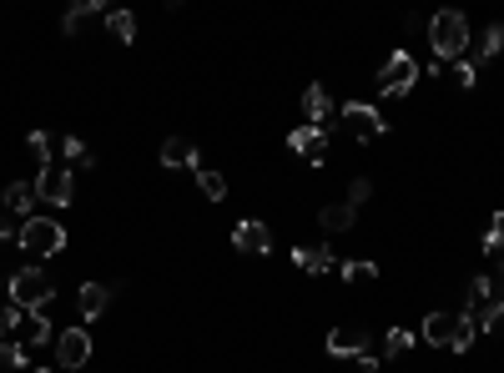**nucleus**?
Segmentation results:
<instances>
[{"instance_id": "f257e3e1", "label": "nucleus", "mask_w": 504, "mask_h": 373, "mask_svg": "<svg viewBox=\"0 0 504 373\" xmlns=\"http://www.w3.org/2000/svg\"><path fill=\"white\" fill-rule=\"evenodd\" d=\"M469 15L464 11H434L428 15V45H434V61L444 66V61H464V51H469Z\"/></svg>"}, {"instance_id": "f03ea898", "label": "nucleus", "mask_w": 504, "mask_h": 373, "mask_svg": "<svg viewBox=\"0 0 504 373\" xmlns=\"http://www.w3.org/2000/svg\"><path fill=\"white\" fill-rule=\"evenodd\" d=\"M5 293H11V303L21 307V313H41V307L55 303V283L45 267H21V273H11V283H5Z\"/></svg>"}, {"instance_id": "7ed1b4c3", "label": "nucleus", "mask_w": 504, "mask_h": 373, "mask_svg": "<svg viewBox=\"0 0 504 373\" xmlns=\"http://www.w3.org/2000/svg\"><path fill=\"white\" fill-rule=\"evenodd\" d=\"M15 247H25V253H35V257H51V253H61V247H66V227H61V222H51V217H25Z\"/></svg>"}, {"instance_id": "20e7f679", "label": "nucleus", "mask_w": 504, "mask_h": 373, "mask_svg": "<svg viewBox=\"0 0 504 373\" xmlns=\"http://www.w3.org/2000/svg\"><path fill=\"white\" fill-rule=\"evenodd\" d=\"M414 81H418V61L408 51H394L384 61V71H378V91H384V96H408V91H414Z\"/></svg>"}, {"instance_id": "39448f33", "label": "nucleus", "mask_w": 504, "mask_h": 373, "mask_svg": "<svg viewBox=\"0 0 504 373\" xmlns=\"http://www.w3.org/2000/svg\"><path fill=\"white\" fill-rule=\"evenodd\" d=\"M55 363H61V373H81L91 363V333L81 323L55 333Z\"/></svg>"}, {"instance_id": "423d86ee", "label": "nucleus", "mask_w": 504, "mask_h": 373, "mask_svg": "<svg viewBox=\"0 0 504 373\" xmlns=\"http://www.w3.org/2000/svg\"><path fill=\"white\" fill-rule=\"evenodd\" d=\"M71 197H76V176H71V166H45V172L35 176V202L71 207Z\"/></svg>"}, {"instance_id": "0eeeda50", "label": "nucleus", "mask_w": 504, "mask_h": 373, "mask_svg": "<svg viewBox=\"0 0 504 373\" xmlns=\"http://www.w3.org/2000/svg\"><path fill=\"white\" fill-rule=\"evenodd\" d=\"M232 247H237V253H252V257H267L273 253V227L257 222V217L237 222V227H232Z\"/></svg>"}, {"instance_id": "6e6552de", "label": "nucleus", "mask_w": 504, "mask_h": 373, "mask_svg": "<svg viewBox=\"0 0 504 373\" xmlns=\"http://www.w3.org/2000/svg\"><path fill=\"white\" fill-rule=\"evenodd\" d=\"M287 146H293L307 166H323V156H328V132H318V126H293Z\"/></svg>"}, {"instance_id": "1a4fd4ad", "label": "nucleus", "mask_w": 504, "mask_h": 373, "mask_svg": "<svg viewBox=\"0 0 504 373\" xmlns=\"http://www.w3.org/2000/svg\"><path fill=\"white\" fill-rule=\"evenodd\" d=\"M454 323H459V313L434 307V313L424 318V328H418V338H424L428 348H454Z\"/></svg>"}, {"instance_id": "9d476101", "label": "nucleus", "mask_w": 504, "mask_h": 373, "mask_svg": "<svg viewBox=\"0 0 504 373\" xmlns=\"http://www.w3.org/2000/svg\"><path fill=\"white\" fill-rule=\"evenodd\" d=\"M338 116L348 121V126H353L358 136H388V121L378 116V111H373L368 101H348V106H343Z\"/></svg>"}, {"instance_id": "9b49d317", "label": "nucleus", "mask_w": 504, "mask_h": 373, "mask_svg": "<svg viewBox=\"0 0 504 373\" xmlns=\"http://www.w3.org/2000/svg\"><path fill=\"white\" fill-rule=\"evenodd\" d=\"M111 293H116V287H111V283H81V293H76V307H81V318H86V323H96L101 313H106Z\"/></svg>"}, {"instance_id": "f8f14e48", "label": "nucleus", "mask_w": 504, "mask_h": 373, "mask_svg": "<svg viewBox=\"0 0 504 373\" xmlns=\"http://www.w3.org/2000/svg\"><path fill=\"white\" fill-rule=\"evenodd\" d=\"M303 116H307V126H318V132H328V121H333V101H328V91L313 81V86L303 91Z\"/></svg>"}, {"instance_id": "ddd939ff", "label": "nucleus", "mask_w": 504, "mask_h": 373, "mask_svg": "<svg viewBox=\"0 0 504 373\" xmlns=\"http://www.w3.org/2000/svg\"><path fill=\"white\" fill-rule=\"evenodd\" d=\"M323 348H328V358H358V353H368V338H363V328H333Z\"/></svg>"}, {"instance_id": "4468645a", "label": "nucleus", "mask_w": 504, "mask_h": 373, "mask_svg": "<svg viewBox=\"0 0 504 373\" xmlns=\"http://www.w3.org/2000/svg\"><path fill=\"white\" fill-rule=\"evenodd\" d=\"M156 156H162L166 172H172V166H192V172H197V142H192V136H166Z\"/></svg>"}, {"instance_id": "2eb2a0df", "label": "nucleus", "mask_w": 504, "mask_h": 373, "mask_svg": "<svg viewBox=\"0 0 504 373\" xmlns=\"http://www.w3.org/2000/svg\"><path fill=\"white\" fill-rule=\"evenodd\" d=\"M293 267L307 277H328L333 273V247H293Z\"/></svg>"}, {"instance_id": "dca6fc26", "label": "nucleus", "mask_w": 504, "mask_h": 373, "mask_svg": "<svg viewBox=\"0 0 504 373\" xmlns=\"http://www.w3.org/2000/svg\"><path fill=\"white\" fill-rule=\"evenodd\" d=\"M35 202V182H5V192H0V207L11 212V217H25Z\"/></svg>"}, {"instance_id": "f3484780", "label": "nucleus", "mask_w": 504, "mask_h": 373, "mask_svg": "<svg viewBox=\"0 0 504 373\" xmlns=\"http://www.w3.org/2000/svg\"><path fill=\"white\" fill-rule=\"evenodd\" d=\"M318 222H323V232H348L353 222H358V212H353L348 202H328V207L318 212Z\"/></svg>"}, {"instance_id": "a211bd4d", "label": "nucleus", "mask_w": 504, "mask_h": 373, "mask_svg": "<svg viewBox=\"0 0 504 373\" xmlns=\"http://www.w3.org/2000/svg\"><path fill=\"white\" fill-rule=\"evenodd\" d=\"M91 15H106V5H101V0H76V5H71V11L61 15V31L76 35V31H81V21H91Z\"/></svg>"}, {"instance_id": "6ab92c4d", "label": "nucleus", "mask_w": 504, "mask_h": 373, "mask_svg": "<svg viewBox=\"0 0 504 373\" xmlns=\"http://www.w3.org/2000/svg\"><path fill=\"white\" fill-rule=\"evenodd\" d=\"M197 186H202V197H207V202L227 197V176H222L217 166H207V162H197Z\"/></svg>"}, {"instance_id": "aec40b11", "label": "nucleus", "mask_w": 504, "mask_h": 373, "mask_svg": "<svg viewBox=\"0 0 504 373\" xmlns=\"http://www.w3.org/2000/svg\"><path fill=\"white\" fill-rule=\"evenodd\" d=\"M106 35L121 45H132L136 41V15L132 11H106Z\"/></svg>"}, {"instance_id": "412c9836", "label": "nucleus", "mask_w": 504, "mask_h": 373, "mask_svg": "<svg viewBox=\"0 0 504 373\" xmlns=\"http://www.w3.org/2000/svg\"><path fill=\"white\" fill-rule=\"evenodd\" d=\"M61 156H66L76 172H91V166H96V156H91V146L81 142V136H66V142H61Z\"/></svg>"}, {"instance_id": "4be33fe9", "label": "nucleus", "mask_w": 504, "mask_h": 373, "mask_svg": "<svg viewBox=\"0 0 504 373\" xmlns=\"http://www.w3.org/2000/svg\"><path fill=\"white\" fill-rule=\"evenodd\" d=\"M21 328H25V313L11 303V297H5V303H0V343H5V338H15Z\"/></svg>"}, {"instance_id": "5701e85b", "label": "nucleus", "mask_w": 504, "mask_h": 373, "mask_svg": "<svg viewBox=\"0 0 504 373\" xmlns=\"http://www.w3.org/2000/svg\"><path fill=\"white\" fill-rule=\"evenodd\" d=\"M338 277H343V283H353V287H358V283H373V277H378V263H368V257H358V263H343Z\"/></svg>"}, {"instance_id": "b1692460", "label": "nucleus", "mask_w": 504, "mask_h": 373, "mask_svg": "<svg viewBox=\"0 0 504 373\" xmlns=\"http://www.w3.org/2000/svg\"><path fill=\"white\" fill-rule=\"evenodd\" d=\"M484 257H504V212H494V222L484 227Z\"/></svg>"}, {"instance_id": "393cba45", "label": "nucleus", "mask_w": 504, "mask_h": 373, "mask_svg": "<svg viewBox=\"0 0 504 373\" xmlns=\"http://www.w3.org/2000/svg\"><path fill=\"white\" fill-rule=\"evenodd\" d=\"M21 338H25V343H51V318H45V307H41V313H31V318H25Z\"/></svg>"}, {"instance_id": "a878e982", "label": "nucleus", "mask_w": 504, "mask_h": 373, "mask_svg": "<svg viewBox=\"0 0 504 373\" xmlns=\"http://www.w3.org/2000/svg\"><path fill=\"white\" fill-rule=\"evenodd\" d=\"M499 51H504V25H499V21H489V31L479 35V61H494Z\"/></svg>"}, {"instance_id": "bb28decb", "label": "nucleus", "mask_w": 504, "mask_h": 373, "mask_svg": "<svg viewBox=\"0 0 504 373\" xmlns=\"http://www.w3.org/2000/svg\"><path fill=\"white\" fill-rule=\"evenodd\" d=\"M474 333H479V318H474V313H459V323H454V353L469 348Z\"/></svg>"}, {"instance_id": "cd10ccee", "label": "nucleus", "mask_w": 504, "mask_h": 373, "mask_svg": "<svg viewBox=\"0 0 504 373\" xmlns=\"http://www.w3.org/2000/svg\"><path fill=\"white\" fill-rule=\"evenodd\" d=\"M25 152L41 162V172H45V166H55V162H51V136H45V132H31V136H25Z\"/></svg>"}, {"instance_id": "c85d7f7f", "label": "nucleus", "mask_w": 504, "mask_h": 373, "mask_svg": "<svg viewBox=\"0 0 504 373\" xmlns=\"http://www.w3.org/2000/svg\"><path fill=\"white\" fill-rule=\"evenodd\" d=\"M408 348H414V333H408V328H388V338H384L388 358H398V353H408Z\"/></svg>"}, {"instance_id": "c756f323", "label": "nucleus", "mask_w": 504, "mask_h": 373, "mask_svg": "<svg viewBox=\"0 0 504 373\" xmlns=\"http://www.w3.org/2000/svg\"><path fill=\"white\" fill-rule=\"evenodd\" d=\"M0 368H25V343H15V338L0 343Z\"/></svg>"}, {"instance_id": "7c9ffc66", "label": "nucleus", "mask_w": 504, "mask_h": 373, "mask_svg": "<svg viewBox=\"0 0 504 373\" xmlns=\"http://www.w3.org/2000/svg\"><path fill=\"white\" fill-rule=\"evenodd\" d=\"M368 197H373V182H368V176H353V182H348V197H343V202H348V207L358 212Z\"/></svg>"}, {"instance_id": "2f4dec72", "label": "nucleus", "mask_w": 504, "mask_h": 373, "mask_svg": "<svg viewBox=\"0 0 504 373\" xmlns=\"http://www.w3.org/2000/svg\"><path fill=\"white\" fill-rule=\"evenodd\" d=\"M479 328L484 333H499L504 328V303H484L479 307Z\"/></svg>"}, {"instance_id": "473e14b6", "label": "nucleus", "mask_w": 504, "mask_h": 373, "mask_svg": "<svg viewBox=\"0 0 504 373\" xmlns=\"http://www.w3.org/2000/svg\"><path fill=\"white\" fill-rule=\"evenodd\" d=\"M454 81H459L464 91H474V81H479V66H474L469 55H464V61H454Z\"/></svg>"}, {"instance_id": "72a5a7b5", "label": "nucleus", "mask_w": 504, "mask_h": 373, "mask_svg": "<svg viewBox=\"0 0 504 373\" xmlns=\"http://www.w3.org/2000/svg\"><path fill=\"white\" fill-rule=\"evenodd\" d=\"M5 237H21V227H15V217H11V212L0 207V242H5Z\"/></svg>"}, {"instance_id": "f704fd0d", "label": "nucleus", "mask_w": 504, "mask_h": 373, "mask_svg": "<svg viewBox=\"0 0 504 373\" xmlns=\"http://www.w3.org/2000/svg\"><path fill=\"white\" fill-rule=\"evenodd\" d=\"M353 363H358V368H353V373H378V358H373V353H358V358H353Z\"/></svg>"}, {"instance_id": "c9c22d12", "label": "nucleus", "mask_w": 504, "mask_h": 373, "mask_svg": "<svg viewBox=\"0 0 504 373\" xmlns=\"http://www.w3.org/2000/svg\"><path fill=\"white\" fill-rule=\"evenodd\" d=\"M35 373H61V368H35Z\"/></svg>"}]
</instances>
